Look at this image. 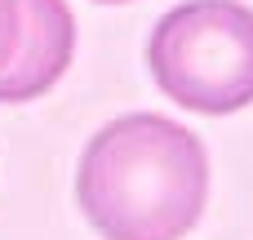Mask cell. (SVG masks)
I'll return each mask as SVG.
<instances>
[{
  "mask_svg": "<svg viewBox=\"0 0 253 240\" xmlns=\"http://www.w3.org/2000/svg\"><path fill=\"white\" fill-rule=\"evenodd\" d=\"M205 143L156 111L102 125L76 169V200L107 240H182L205 214Z\"/></svg>",
  "mask_w": 253,
  "mask_h": 240,
  "instance_id": "1",
  "label": "cell"
},
{
  "mask_svg": "<svg viewBox=\"0 0 253 240\" xmlns=\"http://www.w3.org/2000/svg\"><path fill=\"white\" fill-rule=\"evenodd\" d=\"M147 67L165 98L200 116L253 102V9L240 0L173 4L147 40Z\"/></svg>",
  "mask_w": 253,
  "mask_h": 240,
  "instance_id": "2",
  "label": "cell"
},
{
  "mask_svg": "<svg viewBox=\"0 0 253 240\" xmlns=\"http://www.w3.org/2000/svg\"><path fill=\"white\" fill-rule=\"evenodd\" d=\"M22 4V49L0 71V102H27L62 80L76 53V18L67 0H18Z\"/></svg>",
  "mask_w": 253,
  "mask_h": 240,
  "instance_id": "3",
  "label": "cell"
},
{
  "mask_svg": "<svg viewBox=\"0 0 253 240\" xmlns=\"http://www.w3.org/2000/svg\"><path fill=\"white\" fill-rule=\"evenodd\" d=\"M18 49H22V4L0 0V71L18 58Z\"/></svg>",
  "mask_w": 253,
  "mask_h": 240,
  "instance_id": "4",
  "label": "cell"
},
{
  "mask_svg": "<svg viewBox=\"0 0 253 240\" xmlns=\"http://www.w3.org/2000/svg\"><path fill=\"white\" fill-rule=\"evenodd\" d=\"M107 4H116V0H107Z\"/></svg>",
  "mask_w": 253,
  "mask_h": 240,
  "instance_id": "5",
  "label": "cell"
}]
</instances>
